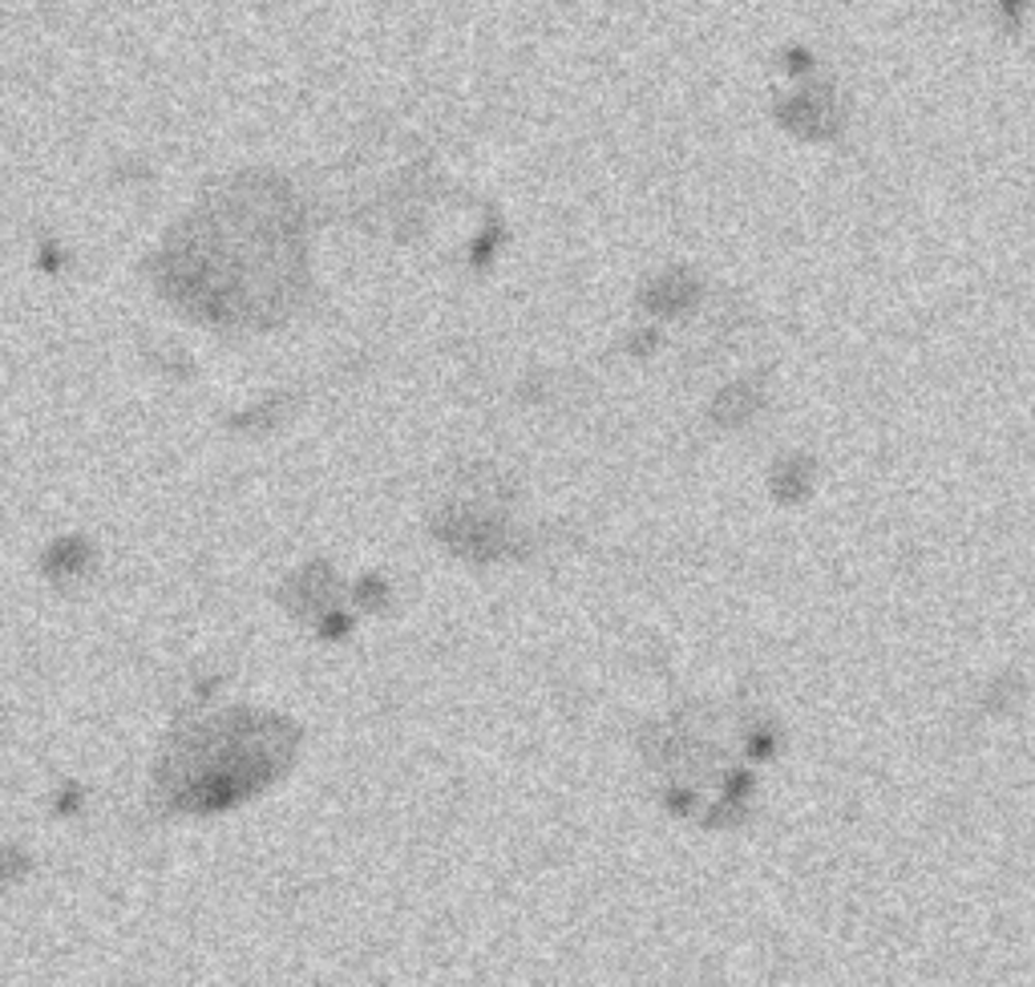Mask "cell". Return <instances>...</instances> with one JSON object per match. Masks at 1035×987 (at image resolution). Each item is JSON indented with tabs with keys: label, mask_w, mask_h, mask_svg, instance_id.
I'll use <instances>...</instances> for the list:
<instances>
[{
	"label": "cell",
	"mask_w": 1035,
	"mask_h": 987,
	"mask_svg": "<svg viewBox=\"0 0 1035 987\" xmlns=\"http://www.w3.org/2000/svg\"><path fill=\"white\" fill-rule=\"evenodd\" d=\"M1003 21L1008 29H1015L1023 21V0H1003Z\"/></svg>",
	"instance_id": "obj_1"
}]
</instances>
